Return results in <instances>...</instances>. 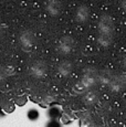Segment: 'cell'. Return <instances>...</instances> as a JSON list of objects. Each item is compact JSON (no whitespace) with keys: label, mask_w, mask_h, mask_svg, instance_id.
<instances>
[{"label":"cell","mask_w":126,"mask_h":127,"mask_svg":"<svg viewBox=\"0 0 126 127\" xmlns=\"http://www.w3.org/2000/svg\"><path fill=\"white\" fill-rule=\"evenodd\" d=\"M47 9L52 16H57L61 11V2L59 0H49L47 4Z\"/></svg>","instance_id":"obj_2"},{"label":"cell","mask_w":126,"mask_h":127,"mask_svg":"<svg viewBox=\"0 0 126 127\" xmlns=\"http://www.w3.org/2000/svg\"><path fill=\"white\" fill-rule=\"evenodd\" d=\"M121 7L126 11V0H122V1H121Z\"/></svg>","instance_id":"obj_8"},{"label":"cell","mask_w":126,"mask_h":127,"mask_svg":"<svg viewBox=\"0 0 126 127\" xmlns=\"http://www.w3.org/2000/svg\"><path fill=\"white\" fill-rule=\"evenodd\" d=\"M45 127H62L61 123L59 122V119H49L47 124H45Z\"/></svg>","instance_id":"obj_6"},{"label":"cell","mask_w":126,"mask_h":127,"mask_svg":"<svg viewBox=\"0 0 126 127\" xmlns=\"http://www.w3.org/2000/svg\"><path fill=\"white\" fill-rule=\"evenodd\" d=\"M49 119H59L62 116V111L59 106H51L47 112Z\"/></svg>","instance_id":"obj_4"},{"label":"cell","mask_w":126,"mask_h":127,"mask_svg":"<svg viewBox=\"0 0 126 127\" xmlns=\"http://www.w3.org/2000/svg\"><path fill=\"white\" fill-rule=\"evenodd\" d=\"M26 102H27L26 97H23V98H20V99H18V101H17V104H18V105H20V106H22V105L25 104Z\"/></svg>","instance_id":"obj_7"},{"label":"cell","mask_w":126,"mask_h":127,"mask_svg":"<svg viewBox=\"0 0 126 127\" xmlns=\"http://www.w3.org/2000/svg\"><path fill=\"white\" fill-rule=\"evenodd\" d=\"M89 9L86 6H80L76 10V20L79 22H85L89 19Z\"/></svg>","instance_id":"obj_3"},{"label":"cell","mask_w":126,"mask_h":127,"mask_svg":"<svg viewBox=\"0 0 126 127\" xmlns=\"http://www.w3.org/2000/svg\"><path fill=\"white\" fill-rule=\"evenodd\" d=\"M98 30L100 32L104 33H113L114 31V23L113 20L108 14H103L98 22Z\"/></svg>","instance_id":"obj_1"},{"label":"cell","mask_w":126,"mask_h":127,"mask_svg":"<svg viewBox=\"0 0 126 127\" xmlns=\"http://www.w3.org/2000/svg\"><path fill=\"white\" fill-rule=\"evenodd\" d=\"M27 117H28L29 121L31 122H35L39 119L40 117V113L37 108H30L28 112H27Z\"/></svg>","instance_id":"obj_5"}]
</instances>
